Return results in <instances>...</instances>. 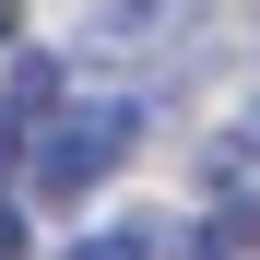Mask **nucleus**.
Here are the masks:
<instances>
[{"label": "nucleus", "mask_w": 260, "mask_h": 260, "mask_svg": "<svg viewBox=\"0 0 260 260\" xmlns=\"http://www.w3.org/2000/svg\"><path fill=\"white\" fill-rule=\"evenodd\" d=\"M130 130H142V107H71V118L48 130V154H36V189H48V201H71V189H95L107 166L130 154Z\"/></svg>", "instance_id": "obj_1"}, {"label": "nucleus", "mask_w": 260, "mask_h": 260, "mask_svg": "<svg viewBox=\"0 0 260 260\" xmlns=\"http://www.w3.org/2000/svg\"><path fill=\"white\" fill-rule=\"evenodd\" d=\"M71 260H166V225H154V213H118V225H95Z\"/></svg>", "instance_id": "obj_2"}, {"label": "nucleus", "mask_w": 260, "mask_h": 260, "mask_svg": "<svg viewBox=\"0 0 260 260\" xmlns=\"http://www.w3.org/2000/svg\"><path fill=\"white\" fill-rule=\"evenodd\" d=\"M48 107H59V59L36 48V59H12V118L36 130V118H48Z\"/></svg>", "instance_id": "obj_3"}, {"label": "nucleus", "mask_w": 260, "mask_h": 260, "mask_svg": "<svg viewBox=\"0 0 260 260\" xmlns=\"http://www.w3.org/2000/svg\"><path fill=\"white\" fill-rule=\"evenodd\" d=\"M0 36H12V0H0Z\"/></svg>", "instance_id": "obj_5"}, {"label": "nucleus", "mask_w": 260, "mask_h": 260, "mask_svg": "<svg viewBox=\"0 0 260 260\" xmlns=\"http://www.w3.org/2000/svg\"><path fill=\"white\" fill-rule=\"evenodd\" d=\"M24 142H36V130H24L12 107H0V178H12V154H24Z\"/></svg>", "instance_id": "obj_4"}]
</instances>
